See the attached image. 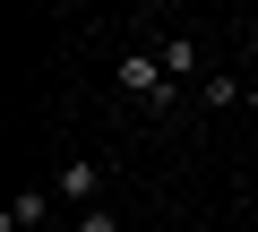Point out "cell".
Here are the masks:
<instances>
[{"label":"cell","instance_id":"1","mask_svg":"<svg viewBox=\"0 0 258 232\" xmlns=\"http://www.w3.org/2000/svg\"><path fill=\"white\" fill-rule=\"evenodd\" d=\"M120 86L138 95L147 112H172V78H164V52H129V60H120Z\"/></svg>","mask_w":258,"mask_h":232},{"label":"cell","instance_id":"2","mask_svg":"<svg viewBox=\"0 0 258 232\" xmlns=\"http://www.w3.org/2000/svg\"><path fill=\"white\" fill-rule=\"evenodd\" d=\"M69 206H95V189H103V164H60V181H52Z\"/></svg>","mask_w":258,"mask_h":232},{"label":"cell","instance_id":"3","mask_svg":"<svg viewBox=\"0 0 258 232\" xmlns=\"http://www.w3.org/2000/svg\"><path fill=\"white\" fill-rule=\"evenodd\" d=\"M52 215V189H18V206H9V232H35Z\"/></svg>","mask_w":258,"mask_h":232},{"label":"cell","instance_id":"4","mask_svg":"<svg viewBox=\"0 0 258 232\" xmlns=\"http://www.w3.org/2000/svg\"><path fill=\"white\" fill-rule=\"evenodd\" d=\"M189 69H198V43L172 35V43H164V78H189Z\"/></svg>","mask_w":258,"mask_h":232},{"label":"cell","instance_id":"5","mask_svg":"<svg viewBox=\"0 0 258 232\" xmlns=\"http://www.w3.org/2000/svg\"><path fill=\"white\" fill-rule=\"evenodd\" d=\"M198 95H207V103H215V112H224V103H241V95H249V86H241V78H207V86H198Z\"/></svg>","mask_w":258,"mask_h":232},{"label":"cell","instance_id":"6","mask_svg":"<svg viewBox=\"0 0 258 232\" xmlns=\"http://www.w3.org/2000/svg\"><path fill=\"white\" fill-rule=\"evenodd\" d=\"M78 232H120V223H112L103 206H86V215H78Z\"/></svg>","mask_w":258,"mask_h":232},{"label":"cell","instance_id":"7","mask_svg":"<svg viewBox=\"0 0 258 232\" xmlns=\"http://www.w3.org/2000/svg\"><path fill=\"white\" fill-rule=\"evenodd\" d=\"M241 103H249V112H258V78H249V95H241Z\"/></svg>","mask_w":258,"mask_h":232}]
</instances>
